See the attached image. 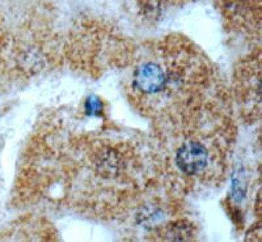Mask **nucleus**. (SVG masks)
Instances as JSON below:
<instances>
[{
    "instance_id": "obj_1",
    "label": "nucleus",
    "mask_w": 262,
    "mask_h": 242,
    "mask_svg": "<svg viewBox=\"0 0 262 242\" xmlns=\"http://www.w3.org/2000/svg\"><path fill=\"white\" fill-rule=\"evenodd\" d=\"M211 64L196 46L169 37L137 55L127 92L137 109L158 125L193 113L221 96Z\"/></svg>"
},
{
    "instance_id": "obj_4",
    "label": "nucleus",
    "mask_w": 262,
    "mask_h": 242,
    "mask_svg": "<svg viewBox=\"0 0 262 242\" xmlns=\"http://www.w3.org/2000/svg\"><path fill=\"white\" fill-rule=\"evenodd\" d=\"M259 78H261V54L257 50L254 54L243 60L242 66L236 74V92L240 108L244 115L252 119H258L261 113V92H259Z\"/></svg>"
},
{
    "instance_id": "obj_5",
    "label": "nucleus",
    "mask_w": 262,
    "mask_h": 242,
    "mask_svg": "<svg viewBox=\"0 0 262 242\" xmlns=\"http://www.w3.org/2000/svg\"><path fill=\"white\" fill-rule=\"evenodd\" d=\"M3 37V18H2V15H0V39Z\"/></svg>"
},
{
    "instance_id": "obj_3",
    "label": "nucleus",
    "mask_w": 262,
    "mask_h": 242,
    "mask_svg": "<svg viewBox=\"0 0 262 242\" xmlns=\"http://www.w3.org/2000/svg\"><path fill=\"white\" fill-rule=\"evenodd\" d=\"M216 6L229 29L259 39L262 0H216Z\"/></svg>"
},
{
    "instance_id": "obj_6",
    "label": "nucleus",
    "mask_w": 262,
    "mask_h": 242,
    "mask_svg": "<svg viewBox=\"0 0 262 242\" xmlns=\"http://www.w3.org/2000/svg\"><path fill=\"white\" fill-rule=\"evenodd\" d=\"M165 2H169V3H181V2H186V0H165Z\"/></svg>"
},
{
    "instance_id": "obj_2",
    "label": "nucleus",
    "mask_w": 262,
    "mask_h": 242,
    "mask_svg": "<svg viewBox=\"0 0 262 242\" xmlns=\"http://www.w3.org/2000/svg\"><path fill=\"white\" fill-rule=\"evenodd\" d=\"M223 96L194 113L159 126L158 159L172 183L198 187L221 182L232 151L235 126Z\"/></svg>"
}]
</instances>
